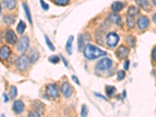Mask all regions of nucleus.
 Instances as JSON below:
<instances>
[{"instance_id": "1", "label": "nucleus", "mask_w": 156, "mask_h": 117, "mask_svg": "<svg viewBox=\"0 0 156 117\" xmlns=\"http://www.w3.org/2000/svg\"><path fill=\"white\" fill-rule=\"evenodd\" d=\"M84 55L86 58L89 59H95L98 57L106 55V52L102 51V49H100L96 46H92V45H87V46H85L84 50Z\"/></svg>"}, {"instance_id": "2", "label": "nucleus", "mask_w": 156, "mask_h": 117, "mask_svg": "<svg viewBox=\"0 0 156 117\" xmlns=\"http://www.w3.org/2000/svg\"><path fill=\"white\" fill-rule=\"evenodd\" d=\"M30 61V58L27 55H22L17 61V66L20 70H24L28 66Z\"/></svg>"}, {"instance_id": "3", "label": "nucleus", "mask_w": 156, "mask_h": 117, "mask_svg": "<svg viewBox=\"0 0 156 117\" xmlns=\"http://www.w3.org/2000/svg\"><path fill=\"white\" fill-rule=\"evenodd\" d=\"M46 94L49 97L56 98L58 96V87L56 84H50L46 86Z\"/></svg>"}, {"instance_id": "4", "label": "nucleus", "mask_w": 156, "mask_h": 117, "mask_svg": "<svg viewBox=\"0 0 156 117\" xmlns=\"http://www.w3.org/2000/svg\"><path fill=\"white\" fill-rule=\"evenodd\" d=\"M119 38L117 34L114 32H111L108 34L106 36V42L107 45L110 47H114L119 42Z\"/></svg>"}, {"instance_id": "5", "label": "nucleus", "mask_w": 156, "mask_h": 117, "mask_svg": "<svg viewBox=\"0 0 156 117\" xmlns=\"http://www.w3.org/2000/svg\"><path fill=\"white\" fill-rule=\"evenodd\" d=\"M112 66V60L108 58H102L97 63L96 69L100 70H104V69H109Z\"/></svg>"}, {"instance_id": "6", "label": "nucleus", "mask_w": 156, "mask_h": 117, "mask_svg": "<svg viewBox=\"0 0 156 117\" xmlns=\"http://www.w3.org/2000/svg\"><path fill=\"white\" fill-rule=\"evenodd\" d=\"M29 46V39L27 36H22L18 42V51L20 52H25Z\"/></svg>"}, {"instance_id": "7", "label": "nucleus", "mask_w": 156, "mask_h": 117, "mask_svg": "<svg viewBox=\"0 0 156 117\" xmlns=\"http://www.w3.org/2000/svg\"><path fill=\"white\" fill-rule=\"evenodd\" d=\"M5 38L6 41L10 45H15L17 41V37L14 33V31L10 29H8L6 31V35H5Z\"/></svg>"}, {"instance_id": "8", "label": "nucleus", "mask_w": 156, "mask_h": 117, "mask_svg": "<svg viewBox=\"0 0 156 117\" xmlns=\"http://www.w3.org/2000/svg\"><path fill=\"white\" fill-rule=\"evenodd\" d=\"M61 91L66 98H69L73 93V88H72L69 84L64 82L61 85Z\"/></svg>"}, {"instance_id": "9", "label": "nucleus", "mask_w": 156, "mask_h": 117, "mask_svg": "<svg viewBox=\"0 0 156 117\" xmlns=\"http://www.w3.org/2000/svg\"><path fill=\"white\" fill-rule=\"evenodd\" d=\"M129 52H130V50L128 48L125 46H119V48H117L116 54L118 58L122 59V58H126L129 55Z\"/></svg>"}, {"instance_id": "10", "label": "nucleus", "mask_w": 156, "mask_h": 117, "mask_svg": "<svg viewBox=\"0 0 156 117\" xmlns=\"http://www.w3.org/2000/svg\"><path fill=\"white\" fill-rule=\"evenodd\" d=\"M137 25H138V27L141 30L146 29L147 27V26L149 25V19L147 17L141 16L137 20Z\"/></svg>"}, {"instance_id": "11", "label": "nucleus", "mask_w": 156, "mask_h": 117, "mask_svg": "<svg viewBox=\"0 0 156 117\" xmlns=\"http://www.w3.org/2000/svg\"><path fill=\"white\" fill-rule=\"evenodd\" d=\"M13 109L16 113H21L24 110V104L22 101H15L13 104Z\"/></svg>"}, {"instance_id": "12", "label": "nucleus", "mask_w": 156, "mask_h": 117, "mask_svg": "<svg viewBox=\"0 0 156 117\" xmlns=\"http://www.w3.org/2000/svg\"><path fill=\"white\" fill-rule=\"evenodd\" d=\"M108 19L111 22H113V23L116 24L117 25H121V24H123L121 17H120L119 16L116 15V14H113V13L108 14Z\"/></svg>"}, {"instance_id": "13", "label": "nucleus", "mask_w": 156, "mask_h": 117, "mask_svg": "<svg viewBox=\"0 0 156 117\" xmlns=\"http://www.w3.org/2000/svg\"><path fill=\"white\" fill-rule=\"evenodd\" d=\"M9 54H10V49H9V47H7L6 46H2V48H1V51H0L1 58L6 59V58H7V57L9 56Z\"/></svg>"}, {"instance_id": "14", "label": "nucleus", "mask_w": 156, "mask_h": 117, "mask_svg": "<svg viewBox=\"0 0 156 117\" xmlns=\"http://www.w3.org/2000/svg\"><path fill=\"white\" fill-rule=\"evenodd\" d=\"M74 41V36L70 35L68 38L66 44V50L68 52V54L71 55L72 54V43Z\"/></svg>"}, {"instance_id": "15", "label": "nucleus", "mask_w": 156, "mask_h": 117, "mask_svg": "<svg viewBox=\"0 0 156 117\" xmlns=\"http://www.w3.org/2000/svg\"><path fill=\"white\" fill-rule=\"evenodd\" d=\"M123 7H124L123 3L119 2V1H116V2H113V4H112L111 8H112V9H113L114 12H119V11H120L123 9Z\"/></svg>"}, {"instance_id": "16", "label": "nucleus", "mask_w": 156, "mask_h": 117, "mask_svg": "<svg viewBox=\"0 0 156 117\" xmlns=\"http://www.w3.org/2000/svg\"><path fill=\"white\" fill-rule=\"evenodd\" d=\"M3 3L8 9H13L16 6V0H3Z\"/></svg>"}, {"instance_id": "17", "label": "nucleus", "mask_w": 156, "mask_h": 117, "mask_svg": "<svg viewBox=\"0 0 156 117\" xmlns=\"http://www.w3.org/2000/svg\"><path fill=\"white\" fill-rule=\"evenodd\" d=\"M23 7H24V11H25V13H26V17L27 18V20H28L29 23H30V24H32V19H31V15H30V9H29L28 6H27L25 2H24V3H23Z\"/></svg>"}, {"instance_id": "18", "label": "nucleus", "mask_w": 156, "mask_h": 117, "mask_svg": "<svg viewBox=\"0 0 156 117\" xmlns=\"http://www.w3.org/2000/svg\"><path fill=\"white\" fill-rule=\"evenodd\" d=\"M126 24H127V26L130 27V28H133L135 25V19L134 16H130L128 15L127 18H126Z\"/></svg>"}, {"instance_id": "19", "label": "nucleus", "mask_w": 156, "mask_h": 117, "mask_svg": "<svg viewBox=\"0 0 156 117\" xmlns=\"http://www.w3.org/2000/svg\"><path fill=\"white\" fill-rule=\"evenodd\" d=\"M26 28V24L24 23L23 20H20L19 22V24L17 25V32L20 35H22L23 33H24V30Z\"/></svg>"}, {"instance_id": "20", "label": "nucleus", "mask_w": 156, "mask_h": 117, "mask_svg": "<svg viewBox=\"0 0 156 117\" xmlns=\"http://www.w3.org/2000/svg\"><path fill=\"white\" fill-rule=\"evenodd\" d=\"M77 48L79 51H81V50L84 48V39H83V36L81 34H80V35H78V38H77Z\"/></svg>"}, {"instance_id": "21", "label": "nucleus", "mask_w": 156, "mask_h": 117, "mask_svg": "<svg viewBox=\"0 0 156 117\" xmlns=\"http://www.w3.org/2000/svg\"><path fill=\"white\" fill-rule=\"evenodd\" d=\"M139 13V9L136 8V7L134 6H131L129 7V9L127 10V15L130 16H134L137 15Z\"/></svg>"}, {"instance_id": "22", "label": "nucleus", "mask_w": 156, "mask_h": 117, "mask_svg": "<svg viewBox=\"0 0 156 117\" xmlns=\"http://www.w3.org/2000/svg\"><path fill=\"white\" fill-rule=\"evenodd\" d=\"M39 58V53L36 49H33L31 51V56H30V62L31 63H35L38 59Z\"/></svg>"}, {"instance_id": "23", "label": "nucleus", "mask_w": 156, "mask_h": 117, "mask_svg": "<svg viewBox=\"0 0 156 117\" xmlns=\"http://www.w3.org/2000/svg\"><path fill=\"white\" fill-rule=\"evenodd\" d=\"M3 20H4V23L7 25H11L14 23V18L13 17L9 15H6L3 17Z\"/></svg>"}, {"instance_id": "24", "label": "nucleus", "mask_w": 156, "mask_h": 117, "mask_svg": "<svg viewBox=\"0 0 156 117\" xmlns=\"http://www.w3.org/2000/svg\"><path fill=\"white\" fill-rule=\"evenodd\" d=\"M116 91V89L115 87H113V86H107L106 88H105V91H106V95L107 96H112L114 95V93Z\"/></svg>"}, {"instance_id": "25", "label": "nucleus", "mask_w": 156, "mask_h": 117, "mask_svg": "<svg viewBox=\"0 0 156 117\" xmlns=\"http://www.w3.org/2000/svg\"><path fill=\"white\" fill-rule=\"evenodd\" d=\"M136 2L138 4L139 6H141L143 9H146L147 6H148L147 0H136Z\"/></svg>"}, {"instance_id": "26", "label": "nucleus", "mask_w": 156, "mask_h": 117, "mask_svg": "<svg viewBox=\"0 0 156 117\" xmlns=\"http://www.w3.org/2000/svg\"><path fill=\"white\" fill-rule=\"evenodd\" d=\"M17 95V89L15 86H11L10 91H9V96L11 98H14Z\"/></svg>"}, {"instance_id": "27", "label": "nucleus", "mask_w": 156, "mask_h": 117, "mask_svg": "<svg viewBox=\"0 0 156 117\" xmlns=\"http://www.w3.org/2000/svg\"><path fill=\"white\" fill-rule=\"evenodd\" d=\"M87 114H88V108L86 105H83L82 108H81V112H80L81 117H86Z\"/></svg>"}, {"instance_id": "28", "label": "nucleus", "mask_w": 156, "mask_h": 117, "mask_svg": "<svg viewBox=\"0 0 156 117\" xmlns=\"http://www.w3.org/2000/svg\"><path fill=\"white\" fill-rule=\"evenodd\" d=\"M45 38H46V45H47V46H48V48H49V49L51 50V51H54L55 50L54 46H53V44L52 43V41H50L49 38L47 37V35H45Z\"/></svg>"}, {"instance_id": "29", "label": "nucleus", "mask_w": 156, "mask_h": 117, "mask_svg": "<svg viewBox=\"0 0 156 117\" xmlns=\"http://www.w3.org/2000/svg\"><path fill=\"white\" fill-rule=\"evenodd\" d=\"M49 61L52 63H58L59 62V58H58L57 56H52L49 57Z\"/></svg>"}, {"instance_id": "30", "label": "nucleus", "mask_w": 156, "mask_h": 117, "mask_svg": "<svg viewBox=\"0 0 156 117\" xmlns=\"http://www.w3.org/2000/svg\"><path fill=\"white\" fill-rule=\"evenodd\" d=\"M69 0H55V2L57 5H60V6H65L69 3Z\"/></svg>"}, {"instance_id": "31", "label": "nucleus", "mask_w": 156, "mask_h": 117, "mask_svg": "<svg viewBox=\"0 0 156 117\" xmlns=\"http://www.w3.org/2000/svg\"><path fill=\"white\" fill-rule=\"evenodd\" d=\"M124 77H125V72L124 70H119L118 72V74H117V79H118V80H123Z\"/></svg>"}, {"instance_id": "32", "label": "nucleus", "mask_w": 156, "mask_h": 117, "mask_svg": "<svg viewBox=\"0 0 156 117\" xmlns=\"http://www.w3.org/2000/svg\"><path fill=\"white\" fill-rule=\"evenodd\" d=\"M40 4H41V8H42L44 10H48V8H49L48 5L47 4V3H46L44 0H40Z\"/></svg>"}, {"instance_id": "33", "label": "nucleus", "mask_w": 156, "mask_h": 117, "mask_svg": "<svg viewBox=\"0 0 156 117\" xmlns=\"http://www.w3.org/2000/svg\"><path fill=\"white\" fill-rule=\"evenodd\" d=\"M127 41H128V43L130 44V46H134L135 44V38L133 37V36H129V37L127 38Z\"/></svg>"}, {"instance_id": "34", "label": "nucleus", "mask_w": 156, "mask_h": 117, "mask_svg": "<svg viewBox=\"0 0 156 117\" xmlns=\"http://www.w3.org/2000/svg\"><path fill=\"white\" fill-rule=\"evenodd\" d=\"M28 117H40V115L36 111H30L28 114Z\"/></svg>"}, {"instance_id": "35", "label": "nucleus", "mask_w": 156, "mask_h": 117, "mask_svg": "<svg viewBox=\"0 0 156 117\" xmlns=\"http://www.w3.org/2000/svg\"><path fill=\"white\" fill-rule=\"evenodd\" d=\"M72 79L74 80V81L75 83H76L77 84L80 85V81H79V80H78L77 77L76 76H74V75H73V76H72Z\"/></svg>"}, {"instance_id": "36", "label": "nucleus", "mask_w": 156, "mask_h": 117, "mask_svg": "<svg viewBox=\"0 0 156 117\" xmlns=\"http://www.w3.org/2000/svg\"><path fill=\"white\" fill-rule=\"evenodd\" d=\"M129 65H130V61L126 60V62H125V63H124V69H126V70H127V69H129Z\"/></svg>"}, {"instance_id": "37", "label": "nucleus", "mask_w": 156, "mask_h": 117, "mask_svg": "<svg viewBox=\"0 0 156 117\" xmlns=\"http://www.w3.org/2000/svg\"><path fill=\"white\" fill-rule=\"evenodd\" d=\"M152 57H153V59L155 60V62H156V48L153 50V52H152Z\"/></svg>"}, {"instance_id": "38", "label": "nucleus", "mask_w": 156, "mask_h": 117, "mask_svg": "<svg viewBox=\"0 0 156 117\" xmlns=\"http://www.w3.org/2000/svg\"><path fill=\"white\" fill-rule=\"evenodd\" d=\"M61 56V58H62V60L63 61V63H64V65L66 66V67H68V65H67V62H66V61L65 60V58H63V56Z\"/></svg>"}, {"instance_id": "39", "label": "nucleus", "mask_w": 156, "mask_h": 117, "mask_svg": "<svg viewBox=\"0 0 156 117\" xmlns=\"http://www.w3.org/2000/svg\"><path fill=\"white\" fill-rule=\"evenodd\" d=\"M152 20H153V21H154L155 23H156V13H155L154 15H153V17H152Z\"/></svg>"}, {"instance_id": "40", "label": "nucleus", "mask_w": 156, "mask_h": 117, "mask_svg": "<svg viewBox=\"0 0 156 117\" xmlns=\"http://www.w3.org/2000/svg\"><path fill=\"white\" fill-rule=\"evenodd\" d=\"M95 95H98V97H100V98H103V99H104V100H106V98H105V97H103V96H102V95H99V94H97V93H95Z\"/></svg>"}, {"instance_id": "41", "label": "nucleus", "mask_w": 156, "mask_h": 117, "mask_svg": "<svg viewBox=\"0 0 156 117\" xmlns=\"http://www.w3.org/2000/svg\"><path fill=\"white\" fill-rule=\"evenodd\" d=\"M3 97L5 98V102H6L7 101H8V98H7V95H6V94H3Z\"/></svg>"}, {"instance_id": "42", "label": "nucleus", "mask_w": 156, "mask_h": 117, "mask_svg": "<svg viewBox=\"0 0 156 117\" xmlns=\"http://www.w3.org/2000/svg\"><path fill=\"white\" fill-rule=\"evenodd\" d=\"M152 2H153V4L156 6V0H152Z\"/></svg>"}, {"instance_id": "43", "label": "nucleus", "mask_w": 156, "mask_h": 117, "mask_svg": "<svg viewBox=\"0 0 156 117\" xmlns=\"http://www.w3.org/2000/svg\"><path fill=\"white\" fill-rule=\"evenodd\" d=\"M124 98L126 97V91H124Z\"/></svg>"}, {"instance_id": "44", "label": "nucleus", "mask_w": 156, "mask_h": 117, "mask_svg": "<svg viewBox=\"0 0 156 117\" xmlns=\"http://www.w3.org/2000/svg\"><path fill=\"white\" fill-rule=\"evenodd\" d=\"M1 117H6V116H5L4 114H2V115H1Z\"/></svg>"}]
</instances>
